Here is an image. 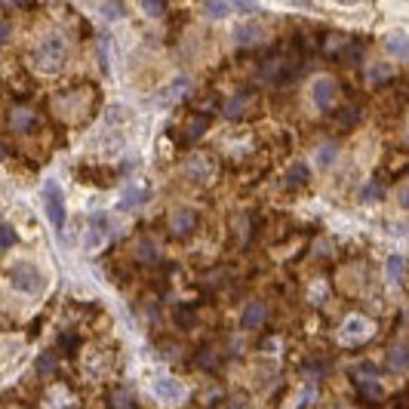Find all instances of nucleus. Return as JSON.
I'll list each match as a JSON object with an SVG mask.
<instances>
[{"label":"nucleus","mask_w":409,"mask_h":409,"mask_svg":"<svg viewBox=\"0 0 409 409\" xmlns=\"http://www.w3.org/2000/svg\"><path fill=\"white\" fill-rule=\"evenodd\" d=\"M65 59H68V40H65L62 34L46 37V40H40V46L34 50V65L40 71H46V74L62 71Z\"/></svg>","instance_id":"f257e3e1"},{"label":"nucleus","mask_w":409,"mask_h":409,"mask_svg":"<svg viewBox=\"0 0 409 409\" xmlns=\"http://www.w3.org/2000/svg\"><path fill=\"white\" fill-rule=\"evenodd\" d=\"M6 277H9V283H13V290L25 293V295H34L43 290V274H40V268L31 262H13Z\"/></svg>","instance_id":"f03ea898"},{"label":"nucleus","mask_w":409,"mask_h":409,"mask_svg":"<svg viewBox=\"0 0 409 409\" xmlns=\"http://www.w3.org/2000/svg\"><path fill=\"white\" fill-rule=\"evenodd\" d=\"M43 209H46V219L55 231L65 228V197H62V188L55 182H46L43 185Z\"/></svg>","instance_id":"7ed1b4c3"},{"label":"nucleus","mask_w":409,"mask_h":409,"mask_svg":"<svg viewBox=\"0 0 409 409\" xmlns=\"http://www.w3.org/2000/svg\"><path fill=\"white\" fill-rule=\"evenodd\" d=\"M354 378H357L360 394H364L366 400H382V397H385V391H382V385H378L373 366H360V369H354Z\"/></svg>","instance_id":"20e7f679"},{"label":"nucleus","mask_w":409,"mask_h":409,"mask_svg":"<svg viewBox=\"0 0 409 409\" xmlns=\"http://www.w3.org/2000/svg\"><path fill=\"white\" fill-rule=\"evenodd\" d=\"M336 96H339V83L332 77H317L311 83V99L317 108H329L336 102Z\"/></svg>","instance_id":"39448f33"},{"label":"nucleus","mask_w":409,"mask_h":409,"mask_svg":"<svg viewBox=\"0 0 409 409\" xmlns=\"http://www.w3.org/2000/svg\"><path fill=\"white\" fill-rule=\"evenodd\" d=\"M108 234H111V222L102 216V212H96V216L89 219V228H87V237H83V246H87V249H96Z\"/></svg>","instance_id":"423d86ee"},{"label":"nucleus","mask_w":409,"mask_h":409,"mask_svg":"<svg viewBox=\"0 0 409 409\" xmlns=\"http://www.w3.org/2000/svg\"><path fill=\"white\" fill-rule=\"evenodd\" d=\"M194 225H197V216H194L191 209H179L170 219V234L173 237H185V234H191V231H194Z\"/></svg>","instance_id":"0eeeda50"},{"label":"nucleus","mask_w":409,"mask_h":409,"mask_svg":"<svg viewBox=\"0 0 409 409\" xmlns=\"http://www.w3.org/2000/svg\"><path fill=\"white\" fill-rule=\"evenodd\" d=\"M265 317H268L265 305L262 302H249L244 308V314H240V323H244V329H256V327H262V323H265Z\"/></svg>","instance_id":"6e6552de"},{"label":"nucleus","mask_w":409,"mask_h":409,"mask_svg":"<svg viewBox=\"0 0 409 409\" xmlns=\"http://www.w3.org/2000/svg\"><path fill=\"white\" fill-rule=\"evenodd\" d=\"M406 364H409V351H406V342L397 339L391 351H388V366L394 369V373H406Z\"/></svg>","instance_id":"1a4fd4ad"},{"label":"nucleus","mask_w":409,"mask_h":409,"mask_svg":"<svg viewBox=\"0 0 409 409\" xmlns=\"http://www.w3.org/2000/svg\"><path fill=\"white\" fill-rule=\"evenodd\" d=\"M154 394L160 397V400L175 403V400H182V385L175 382V378H157V382H154Z\"/></svg>","instance_id":"9d476101"},{"label":"nucleus","mask_w":409,"mask_h":409,"mask_svg":"<svg viewBox=\"0 0 409 409\" xmlns=\"http://www.w3.org/2000/svg\"><path fill=\"white\" fill-rule=\"evenodd\" d=\"M237 43L240 46H258V43H265V28H258V25H240L237 31Z\"/></svg>","instance_id":"9b49d317"},{"label":"nucleus","mask_w":409,"mask_h":409,"mask_svg":"<svg viewBox=\"0 0 409 409\" xmlns=\"http://www.w3.org/2000/svg\"><path fill=\"white\" fill-rule=\"evenodd\" d=\"M336 157H339V145L336 142H323L317 151H314V163H317L320 170H329V166L336 163Z\"/></svg>","instance_id":"f8f14e48"},{"label":"nucleus","mask_w":409,"mask_h":409,"mask_svg":"<svg viewBox=\"0 0 409 409\" xmlns=\"http://www.w3.org/2000/svg\"><path fill=\"white\" fill-rule=\"evenodd\" d=\"M151 200V191H145V188H129L124 197H120L117 203V209H136V207H142V203Z\"/></svg>","instance_id":"ddd939ff"},{"label":"nucleus","mask_w":409,"mask_h":409,"mask_svg":"<svg viewBox=\"0 0 409 409\" xmlns=\"http://www.w3.org/2000/svg\"><path fill=\"white\" fill-rule=\"evenodd\" d=\"M185 173H188V179H194V182H203V179H207V175L212 173V166H209V160H207V157H191V160H188V166H185Z\"/></svg>","instance_id":"4468645a"},{"label":"nucleus","mask_w":409,"mask_h":409,"mask_svg":"<svg viewBox=\"0 0 409 409\" xmlns=\"http://www.w3.org/2000/svg\"><path fill=\"white\" fill-rule=\"evenodd\" d=\"M34 124V111L28 108H13V114H9V129H16V133H25L28 126Z\"/></svg>","instance_id":"2eb2a0df"},{"label":"nucleus","mask_w":409,"mask_h":409,"mask_svg":"<svg viewBox=\"0 0 409 409\" xmlns=\"http://www.w3.org/2000/svg\"><path fill=\"white\" fill-rule=\"evenodd\" d=\"M207 126H209V117H203V114H191V120L185 124V136H188V142H197V138L207 133Z\"/></svg>","instance_id":"dca6fc26"},{"label":"nucleus","mask_w":409,"mask_h":409,"mask_svg":"<svg viewBox=\"0 0 409 409\" xmlns=\"http://www.w3.org/2000/svg\"><path fill=\"white\" fill-rule=\"evenodd\" d=\"M305 182H308V166H305V163H293L290 173H286V188L295 191V188H302Z\"/></svg>","instance_id":"f3484780"},{"label":"nucleus","mask_w":409,"mask_h":409,"mask_svg":"<svg viewBox=\"0 0 409 409\" xmlns=\"http://www.w3.org/2000/svg\"><path fill=\"white\" fill-rule=\"evenodd\" d=\"M385 271H388V280H394L397 286H403L406 258H403V256H391V258H388V265H385Z\"/></svg>","instance_id":"a211bd4d"},{"label":"nucleus","mask_w":409,"mask_h":409,"mask_svg":"<svg viewBox=\"0 0 409 409\" xmlns=\"http://www.w3.org/2000/svg\"><path fill=\"white\" fill-rule=\"evenodd\" d=\"M138 262H142V265H157V262H160V253H157V246L148 237L138 240Z\"/></svg>","instance_id":"6ab92c4d"},{"label":"nucleus","mask_w":409,"mask_h":409,"mask_svg":"<svg viewBox=\"0 0 409 409\" xmlns=\"http://www.w3.org/2000/svg\"><path fill=\"white\" fill-rule=\"evenodd\" d=\"M188 87H191V83L185 80V77H179V80L173 83V87H166V89L160 92V96H157V105H170V102L179 99V96H182V89H188Z\"/></svg>","instance_id":"aec40b11"},{"label":"nucleus","mask_w":409,"mask_h":409,"mask_svg":"<svg viewBox=\"0 0 409 409\" xmlns=\"http://www.w3.org/2000/svg\"><path fill=\"white\" fill-rule=\"evenodd\" d=\"M203 13L209 18H225L231 13V4L228 0H203Z\"/></svg>","instance_id":"412c9836"},{"label":"nucleus","mask_w":409,"mask_h":409,"mask_svg":"<svg viewBox=\"0 0 409 409\" xmlns=\"http://www.w3.org/2000/svg\"><path fill=\"white\" fill-rule=\"evenodd\" d=\"M385 50H391L394 55H406V34L397 31L391 37H385Z\"/></svg>","instance_id":"4be33fe9"},{"label":"nucleus","mask_w":409,"mask_h":409,"mask_svg":"<svg viewBox=\"0 0 409 409\" xmlns=\"http://www.w3.org/2000/svg\"><path fill=\"white\" fill-rule=\"evenodd\" d=\"M111 406H117V409H133L136 406V397L129 394V391H124V388H117L114 394H111V400H108Z\"/></svg>","instance_id":"5701e85b"},{"label":"nucleus","mask_w":409,"mask_h":409,"mask_svg":"<svg viewBox=\"0 0 409 409\" xmlns=\"http://www.w3.org/2000/svg\"><path fill=\"white\" fill-rule=\"evenodd\" d=\"M138 6H142L148 16H154V18H160V16L166 13V4H163V0H138Z\"/></svg>","instance_id":"b1692460"},{"label":"nucleus","mask_w":409,"mask_h":409,"mask_svg":"<svg viewBox=\"0 0 409 409\" xmlns=\"http://www.w3.org/2000/svg\"><path fill=\"white\" fill-rule=\"evenodd\" d=\"M16 244V228L6 225V222H0V249H9Z\"/></svg>","instance_id":"393cba45"},{"label":"nucleus","mask_w":409,"mask_h":409,"mask_svg":"<svg viewBox=\"0 0 409 409\" xmlns=\"http://www.w3.org/2000/svg\"><path fill=\"white\" fill-rule=\"evenodd\" d=\"M246 102H249V96H246V92H244V96H240V92H237V96H234V99H231V102H228L225 114H228V117H237V114H240V111H244V108H246Z\"/></svg>","instance_id":"a878e982"},{"label":"nucleus","mask_w":409,"mask_h":409,"mask_svg":"<svg viewBox=\"0 0 409 409\" xmlns=\"http://www.w3.org/2000/svg\"><path fill=\"white\" fill-rule=\"evenodd\" d=\"M378 197H382V185H378V182H373V185H366V188H364V191H360V200H364V203H376Z\"/></svg>","instance_id":"bb28decb"},{"label":"nucleus","mask_w":409,"mask_h":409,"mask_svg":"<svg viewBox=\"0 0 409 409\" xmlns=\"http://www.w3.org/2000/svg\"><path fill=\"white\" fill-rule=\"evenodd\" d=\"M55 369V354H40L37 357V373L40 376H50Z\"/></svg>","instance_id":"cd10ccee"},{"label":"nucleus","mask_w":409,"mask_h":409,"mask_svg":"<svg viewBox=\"0 0 409 409\" xmlns=\"http://www.w3.org/2000/svg\"><path fill=\"white\" fill-rule=\"evenodd\" d=\"M354 124H357V108H345V111L339 114V126H342V129H351Z\"/></svg>","instance_id":"c85d7f7f"},{"label":"nucleus","mask_w":409,"mask_h":409,"mask_svg":"<svg viewBox=\"0 0 409 409\" xmlns=\"http://www.w3.org/2000/svg\"><path fill=\"white\" fill-rule=\"evenodd\" d=\"M391 77V68H388V65H373V68H369V80H388Z\"/></svg>","instance_id":"c756f323"},{"label":"nucleus","mask_w":409,"mask_h":409,"mask_svg":"<svg viewBox=\"0 0 409 409\" xmlns=\"http://www.w3.org/2000/svg\"><path fill=\"white\" fill-rule=\"evenodd\" d=\"M124 13H126V9H124V4H120V0H108V4H105V16H108V18H120Z\"/></svg>","instance_id":"7c9ffc66"},{"label":"nucleus","mask_w":409,"mask_h":409,"mask_svg":"<svg viewBox=\"0 0 409 409\" xmlns=\"http://www.w3.org/2000/svg\"><path fill=\"white\" fill-rule=\"evenodd\" d=\"M59 348L68 351V354H74V351H77V336H74V332H65L62 342H59Z\"/></svg>","instance_id":"2f4dec72"},{"label":"nucleus","mask_w":409,"mask_h":409,"mask_svg":"<svg viewBox=\"0 0 409 409\" xmlns=\"http://www.w3.org/2000/svg\"><path fill=\"white\" fill-rule=\"evenodd\" d=\"M231 6L240 9V13H258V4H256V0H231Z\"/></svg>","instance_id":"473e14b6"},{"label":"nucleus","mask_w":409,"mask_h":409,"mask_svg":"<svg viewBox=\"0 0 409 409\" xmlns=\"http://www.w3.org/2000/svg\"><path fill=\"white\" fill-rule=\"evenodd\" d=\"M9 37V22H4V18H0V43H4Z\"/></svg>","instance_id":"72a5a7b5"},{"label":"nucleus","mask_w":409,"mask_h":409,"mask_svg":"<svg viewBox=\"0 0 409 409\" xmlns=\"http://www.w3.org/2000/svg\"><path fill=\"white\" fill-rule=\"evenodd\" d=\"M336 4H342V6H354V4H360V0H336Z\"/></svg>","instance_id":"f704fd0d"},{"label":"nucleus","mask_w":409,"mask_h":409,"mask_svg":"<svg viewBox=\"0 0 409 409\" xmlns=\"http://www.w3.org/2000/svg\"><path fill=\"white\" fill-rule=\"evenodd\" d=\"M4 4H28V0H4Z\"/></svg>","instance_id":"c9c22d12"}]
</instances>
